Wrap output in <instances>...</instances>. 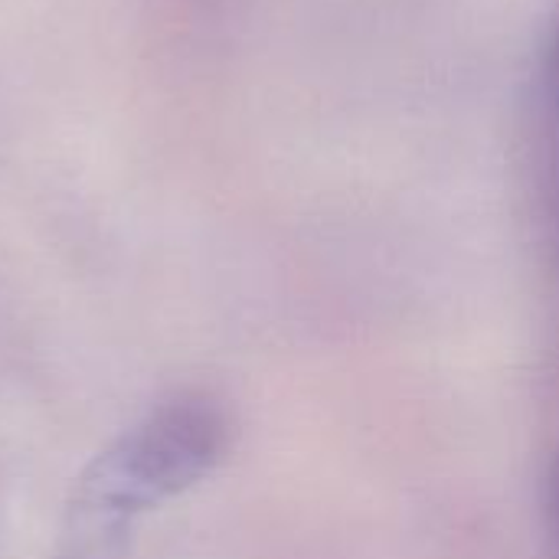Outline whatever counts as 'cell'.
I'll list each match as a JSON object with an SVG mask.
<instances>
[{
    "label": "cell",
    "instance_id": "obj_3",
    "mask_svg": "<svg viewBox=\"0 0 559 559\" xmlns=\"http://www.w3.org/2000/svg\"><path fill=\"white\" fill-rule=\"evenodd\" d=\"M550 524H554V537H557V557H559V462L554 468V481H550Z\"/></svg>",
    "mask_w": 559,
    "mask_h": 559
},
{
    "label": "cell",
    "instance_id": "obj_2",
    "mask_svg": "<svg viewBox=\"0 0 559 559\" xmlns=\"http://www.w3.org/2000/svg\"><path fill=\"white\" fill-rule=\"evenodd\" d=\"M124 550H128V534L72 527V550L59 559H124Z\"/></svg>",
    "mask_w": 559,
    "mask_h": 559
},
{
    "label": "cell",
    "instance_id": "obj_1",
    "mask_svg": "<svg viewBox=\"0 0 559 559\" xmlns=\"http://www.w3.org/2000/svg\"><path fill=\"white\" fill-rule=\"evenodd\" d=\"M229 445L233 419L219 400L183 393L160 403L75 478L72 527L128 534L138 514L203 481L226 459Z\"/></svg>",
    "mask_w": 559,
    "mask_h": 559
}]
</instances>
